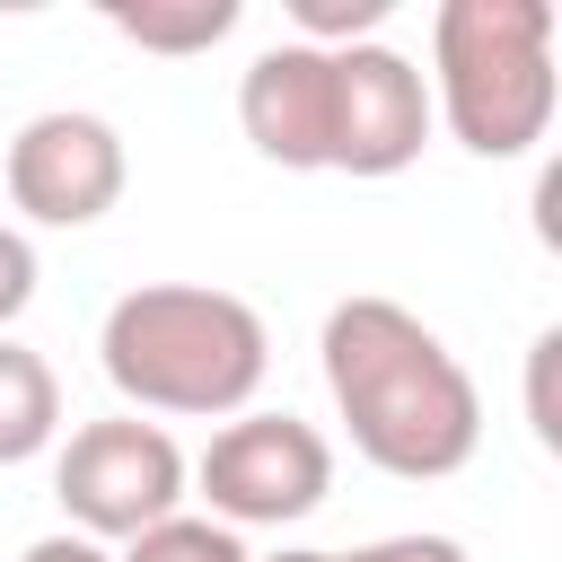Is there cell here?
<instances>
[{
    "label": "cell",
    "instance_id": "6da1fadb",
    "mask_svg": "<svg viewBox=\"0 0 562 562\" xmlns=\"http://www.w3.org/2000/svg\"><path fill=\"white\" fill-rule=\"evenodd\" d=\"M316 360H325V395L351 430V448L395 474V483H448L474 465L483 448V395L465 378V360L404 307V299H334L325 307V334H316Z\"/></svg>",
    "mask_w": 562,
    "mask_h": 562
},
{
    "label": "cell",
    "instance_id": "7a4b0ae2",
    "mask_svg": "<svg viewBox=\"0 0 562 562\" xmlns=\"http://www.w3.org/2000/svg\"><path fill=\"white\" fill-rule=\"evenodd\" d=\"M97 369L132 413L237 422L272 378V334L237 290L211 281H140L97 325Z\"/></svg>",
    "mask_w": 562,
    "mask_h": 562
},
{
    "label": "cell",
    "instance_id": "3957f363",
    "mask_svg": "<svg viewBox=\"0 0 562 562\" xmlns=\"http://www.w3.org/2000/svg\"><path fill=\"white\" fill-rule=\"evenodd\" d=\"M430 123L474 158H527L553 132V0H439L430 18Z\"/></svg>",
    "mask_w": 562,
    "mask_h": 562
},
{
    "label": "cell",
    "instance_id": "277c9868",
    "mask_svg": "<svg viewBox=\"0 0 562 562\" xmlns=\"http://www.w3.org/2000/svg\"><path fill=\"white\" fill-rule=\"evenodd\" d=\"M53 501L70 518V536H97V544H132L140 527L176 518L193 501V457L167 439V422H140V413H105V422H79L53 457Z\"/></svg>",
    "mask_w": 562,
    "mask_h": 562
},
{
    "label": "cell",
    "instance_id": "5b68a950",
    "mask_svg": "<svg viewBox=\"0 0 562 562\" xmlns=\"http://www.w3.org/2000/svg\"><path fill=\"white\" fill-rule=\"evenodd\" d=\"M193 492H202V518H220L228 536L299 527L334 492V439L299 413H237L193 457Z\"/></svg>",
    "mask_w": 562,
    "mask_h": 562
},
{
    "label": "cell",
    "instance_id": "8992f818",
    "mask_svg": "<svg viewBox=\"0 0 562 562\" xmlns=\"http://www.w3.org/2000/svg\"><path fill=\"white\" fill-rule=\"evenodd\" d=\"M0 176H9V211L18 220H35V228H88V220H105L123 202L132 158H123V132L105 114L44 105V114L18 123Z\"/></svg>",
    "mask_w": 562,
    "mask_h": 562
},
{
    "label": "cell",
    "instance_id": "52a82bcc",
    "mask_svg": "<svg viewBox=\"0 0 562 562\" xmlns=\"http://www.w3.org/2000/svg\"><path fill=\"white\" fill-rule=\"evenodd\" d=\"M430 149V79L395 44L334 53V167L325 176H404Z\"/></svg>",
    "mask_w": 562,
    "mask_h": 562
},
{
    "label": "cell",
    "instance_id": "ba28073f",
    "mask_svg": "<svg viewBox=\"0 0 562 562\" xmlns=\"http://www.w3.org/2000/svg\"><path fill=\"white\" fill-rule=\"evenodd\" d=\"M237 123L255 140V158L290 167V176H325L334 167V53L316 44H263L237 79Z\"/></svg>",
    "mask_w": 562,
    "mask_h": 562
},
{
    "label": "cell",
    "instance_id": "9c48e42d",
    "mask_svg": "<svg viewBox=\"0 0 562 562\" xmlns=\"http://www.w3.org/2000/svg\"><path fill=\"white\" fill-rule=\"evenodd\" d=\"M61 439V378L44 351L0 334V465H26Z\"/></svg>",
    "mask_w": 562,
    "mask_h": 562
},
{
    "label": "cell",
    "instance_id": "30bf717a",
    "mask_svg": "<svg viewBox=\"0 0 562 562\" xmlns=\"http://www.w3.org/2000/svg\"><path fill=\"white\" fill-rule=\"evenodd\" d=\"M105 26L123 35V44H140V53H167V61H184V53H211L220 35H237V0H105Z\"/></svg>",
    "mask_w": 562,
    "mask_h": 562
},
{
    "label": "cell",
    "instance_id": "8fae6325",
    "mask_svg": "<svg viewBox=\"0 0 562 562\" xmlns=\"http://www.w3.org/2000/svg\"><path fill=\"white\" fill-rule=\"evenodd\" d=\"M114 562H246V536H228V527L202 518V509H176V518L140 527Z\"/></svg>",
    "mask_w": 562,
    "mask_h": 562
},
{
    "label": "cell",
    "instance_id": "7c38bea8",
    "mask_svg": "<svg viewBox=\"0 0 562 562\" xmlns=\"http://www.w3.org/2000/svg\"><path fill=\"white\" fill-rule=\"evenodd\" d=\"M26 307H35V246H26V228L0 220V334H9Z\"/></svg>",
    "mask_w": 562,
    "mask_h": 562
},
{
    "label": "cell",
    "instance_id": "4fadbf2b",
    "mask_svg": "<svg viewBox=\"0 0 562 562\" xmlns=\"http://www.w3.org/2000/svg\"><path fill=\"white\" fill-rule=\"evenodd\" d=\"M553 360H562V334H536V351H527V422H536V439H544V448H562V413H553Z\"/></svg>",
    "mask_w": 562,
    "mask_h": 562
},
{
    "label": "cell",
    "instance_id": "5bb4252c",
    "mask_svg": "<svg viewBox=\"0 0 562 562\" xmlns=\"http://www.w3.org/2000/svg\"><path fill=\"white\" fill-rule=\"evenodd\" d=\"M334 562H474L457 536H378V544H351Z\"/></svg>",
    "mask_w": 562,
    "mask_h": 562
},
{
    "label": "cell",
    "instance_id": "9a60e30c",
    "mask_svg": "<svg viewBox=\"0 0 562 562\" xmlns=\"http://www.w3.org/2000/svg\"><path fill=\"white\" fill-rule=\"evenodd\" d=\"M18 562H114V553H105L97 536H70V527H61V536H35Z\"/></svg>",
    "mask_w": 562,
    "mask_h": 562
},
{
    "label": "cell",
    "instance_id": "2e32d148",
    "mask_svg": "<svg viewBox=\"0 0 562 562\" xmlns=\"http://www.w3.org/2000/svg\"><path fill=\"white\" fill-rule=\"evenodd\" d=\"M246 562H334V553H316V544H281V553H246Z\"/></svg>",
    "mask_w": 562,
    "mask_h": 562
}]
</instances>
